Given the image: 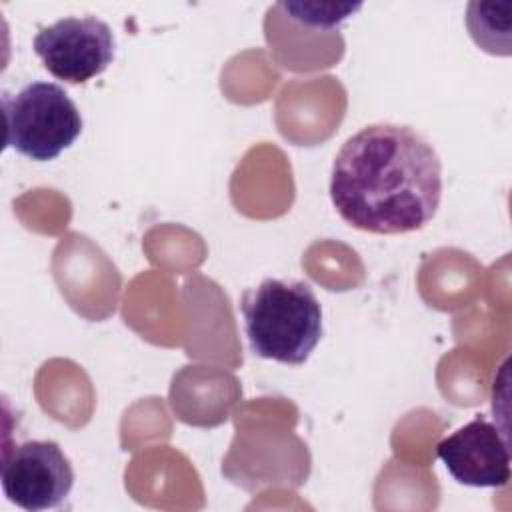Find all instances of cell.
Returning a JSON list of instances; mask_svg holds the SVG:
<instances>
[{
    "mask_svg": "<svg viewBox=\"0 0 512 512\" xmlns=\"http://www.w3.org/2000/svg\"><path fill=\"white\" fill-rule=\"evenodd\" d=\"M330 200L338 216L362 232L394 236L422 230L442 200V162L410 126H364L334 158Z\"/></svg>",
    "mask_w": 512,
    "mask_h": 512,
    "instance_id": "obj_1",
    "label": "cell"
},
{
    "mask_svg": "<svg viewBox=\"0 0 512 512\" xmlns=\"http://www.w3.org/2000/svg\"><path fill=\"white\" fill-rule=\"evenodd\" d=\"M238 310L258 358L302 366L322 338V306L304 280L264 278L242 292Z\"/></svg>",
    "mask_w": 512,
    "mask_h": 512,
    "instance_id": "obj_2",
    "label": "cell"
},
{
    "mask_svg": "<svg viewBox=\"0 0 512 512\" xmlns=\"http://www.w3.org/2000/svg\"><path fill=\"white\" fill-rule=\"evenodd\" d=\"M2 110L6 146L36 162L54 160L82 132L78 106L54 82L34 80L16 94L2 92Z\"/></svg>",
    "mask_w": 512,
    "mask_h": 512,
    "instance_id": "obj_3",
    "label": "cell"
},
{
    "mask_svg": "<svg viewBox=\"0 0 512 512\" xmlns=\"http://www.w3.org/2000/svg\"><path fill=\"white\" fill-rule=\"evenodd\" d=\"M32 48L54 78L84 84L112 64L116 40L112 28L96 16H66L40 28Z\"/></svg>",
    "mask_w": 512,
    "mask_h": 512,
    "instance_id": "obj_4",
    "label": "cell"
},
{
    "mask_svg": "<svg viewBox=\"0 0 512 512\" xmlns=\"http://www.w3.org/2000/svg\"><path fill=\"white\" fill-rule=\"evenodd\" d=\"M0 482L4 496L26 512L58 508L74 486L68 456L54 440H26L6 448Z\"/></svg>",
    "mask_w": 512,
    "mask_h": 512,
    "instance_id": "obj_5",
    "label": "cell"
},
{
    "mask_svg": "<svg viewBox=\"0 0 512 512\" xmlns=\"http://www.w3.org/2000/svg\"><path fill=\"white\" fill-rule=\"evenodd\" d=\"M436 456L450 476L472 488H498L510 480V450L502 430L484 416L438 442Z\"/></svg>",
    "mask_w": 512,
    "mask_h": 512,
    "instance_id": "obj_6",
    "label": "cell"
},
{
    "mask_svg": "<svg viewBox=\"0 0 512 512\" xmlns=\"http://www.w3.org/2000/svg\"><path fill=\"white\" fill-rule=\"evenodd\" d=\"M466 24L470 30L472 40L486 52L490 54H500V56H508L510 52L500 44V40L496 38V32H500V36L504 40H508L510 36V24H508V16H498L496 18V4H482V2H472L468 6V16H466ZM510 42V40H508Z\"/></svg>",
    "mask_w": 512,
    "mask_h": 512,
    "instance_id": "obj_7",
    "label": "cell"
},
{
    "mask_svg": "<svg viewBox=\"0 0 512 512\" xmlns=\"http://www.w3.org/2000/svg\"><path fill=\"white\" fill-rule=\"evenodd\" d=\"M292 18L302 24L316 28H332L346 20L352 12L360 8V4H320V2H284L280 4Z\"/></svg>",
    "mask_w": 512,
    "mask_h": 512,
    "instance_id": "obj_8",
    "label": "cell"
}]
</instances>
